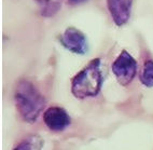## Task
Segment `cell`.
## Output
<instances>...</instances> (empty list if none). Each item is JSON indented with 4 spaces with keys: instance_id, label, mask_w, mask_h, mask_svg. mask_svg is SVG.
I'll list each match as a JSON object with an SVG mask.
<instances>
[{
    "instance_id": "52a82bcc",
    "label": "cell",
    "mask_w": 153,
    "mask_h": 150,
    "mask_svg": "<svg viewBox=\"0 0 153 150\" xmlns=\"http://www.w3.org/2000/svg\"><path fill=\"white\" fill-rule=\"evenodd\" d=\"M43 17H52L59 11L63 0H35Z\"/></svg>"
},
{
    "instance_id": "9c48e42d",
    "label": "cell",
    "mask_w": 153,
    "mask_h": 150,
    "mask_svg": "<svg viewBox=\"0 0 153 150\" xmlns=\"http://www.w3.org/2000/svg\"><path fill=\"white\" fill-rule=\"evenodd\" d=\"M140 82L147 87H153V60H147L140 72Z\"/></svg>"
},
{
    "instance_id": "6da1fadb",
    "label": "cell",
    "mask_w": 153,
    "mask_h": 150,
    "mask_svg": "<svg viewBox=\"0 0 153 150\" xmlns=\"http://www.w3.org/2000/svg\"><path fill=\"white\" fill-rule=\"evenodd\" d=\"M14 101L21 117L27 123L36 122L45 106L42 94L33 82L26 79L17 82L14 91Z\"/></svg>"
},
{
    "instance_id": "277c9868",
    "label": "cell",
    "mask_w": 153,
    "mask_h": 150,
    "mask_svg": "<svg viewBox=\"0 0 153 150\" xmlns=\"http://www.w3.org/2000/svg\"><path fill=\"white\" fill-rule=\"evenodd\" d=\"M58 40L65 49L74 54L85 55L90 50L85 34L76 27H68L65 29V31L59 36Z\"/></svg>"
},
{
    "instance_id": "3957f363",
    "label": "cell",
    "mask_w": 153,
    "mask_h": 150,
    "mask_svg": "<svg viewBox=\"0 0 153 150\" xmlns=\"http://www.w3.org/2000/svg\"><path fill=\"white\" fill-rule=\"evenodd\" d=\"M112 72L121 85H128L137 74V60L123 50L111 66Z\"/></svg>"
},
{
    "instance_id": "30bf717a",
    "label": "cell",
    "mask_w": 153,
    "mask_h": 150,
    "mask_svg": "<svg viewBox=\"0 0 153 150\" xmlns=\"http://www.w3.org/2000/svg\"><path fill=\"white\" fill-rule=\"evenodd\" d=\"M88 0H67V2L70 4V6H79V4H82L85 3Z\"/></svg>"
},
{
    "instance_id": "7a4b0ae2",
    "label": "cell",
    "mask_w": 153,
    "mask_h": 150,
    "mask_svg": "<svg viewBox=\"0 0 153 150\" xmlns=\"http://www.w3.org/2000/svg\"><path fill=\"white\" fill-rule=\"evenodd\" d=\"M104 83L101 60L94 58L80 70L71 80V93L78 99L95 97L99 94Z\"/></svg>"
},
{
    "instance_id": "5b68a950",
    "label": "cell",
    "mask_w": 153,
    "mask_h": 150,
    "mask_svg": "<svg viewBox=\"0 0 153 150\" xmlns=\"http://www.w3.org/2000/svg\"><path fill=\"white\" fill-rule=\"evenodd\" d=\"M43 122L53 132H63L71 124V118L64 108L51 106L43 112Z\"/></svg>"
},
{
    "instance_id": "8992f818",
    "label": "cell",
    "mask_w": 153,
    "mask_h": 150,
    "mask_svg": "<svg viewBox=\"0 0 153 150\" xmlns=\"http://www.w3.org/2000/svg\"><path fill=\"white\" fill-rule=\"evenodd\" d=\"M107 8L117 26L121 27L131 19L134 0H106Z\"/></svg>"
},
{
    "instance_id": "ba28073f",
    "label": "cell",
    "mask_w": 153,
    "mask_h": 150,
    "mask_svg": "<svg viewBox=\"0 0 153 150\" xmlns=\"http://www.w3.org/2000/svg\"><path fill=\"white\" fill-rule=\"evenodd\" d=\"M43 146V140L40 136L33 135L21 142L13 150H41Z\"/></svg>"
}]
</instances>
